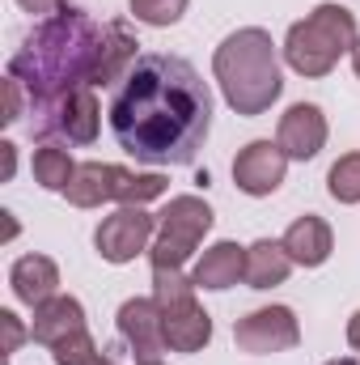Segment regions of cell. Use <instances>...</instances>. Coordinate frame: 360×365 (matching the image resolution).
<instances>
[{
  "label": "cell",
  "mask_w": 360,
  "mask_h": 365,
  "mask_svg": "<svg viewBox=\"0 0 360 365\" xmlns=\"http://www.w3.org/2000/svg\"><path fill=\"white\" fill-rule=\"evenodd\" d=\"M212 77H216L225 102H229L238 115H263V110H271V102L284 90L275 43H271L268 30H259V26L233 30V34L216 47V56H212Z\"/></svg>",
  "instance_id": "3957f363"
},
{
  "label": "cell",
  "mask_w": 360,
  "mask_h": 365,
  "mask_svg": "<svg viewBox=\"0 0 360 365\" xmlns=\"http://www.w3.org/2000/svg\"><path fill=\"white\" fill-rule=\"evenodd\" d=\"M327 365H360V361H352V357H339V361H327Z\"/></svg>",
  "instance_id": "4dcf8cb0"
},
{
  "label": "cell",
  "mask_w": 360,
  "mask_h": 365,
  "mask_svg": "<svg viewBox=\"0 0 360 365\" xmlns=\"http://www.w3.org/2000/svg\"><path fill=\"white\" fill-rule=\"evenodd\" d=\"M30 170H34V182L47 187V191H68V182L77 179V162H73V153L60 149V145H43V149H34Z\"/></svg>",
  "instance_id": "ffe728a7"
},
{
  "label": "cell",
  "mask_w": 360,
  "mask_h": 365,
  "mask_svg": "<svg viewBox=\"0 0 360 365\" xmlns=\"http://www.w3.org/2000/svg\"><path fill=\"white\" fill-rule=\"evenodd\" d=\"M102 349L93 344L90 327L85 331H77V336H68V340H60L55 349H51V357H55V365H90L93 357H97Z\"/></svg>",
  "instance_id": "603a6c76"
},
{
  "label": "cell",
  "mask_w": 360,
  "mask_h": 365,
  "mask_svg": "<svg viewBox=\"0 0 360 365\" xmlns=\"http://www.w3.org/2000/svg\"><path fill=\"white\" fill-rule=\"evenodd\" d=\"M21 90H26V86H21L17 77H4V115H0L4 123H17V119H21Z\"/></svg>",
  "instance_id": "cb8c5ba5"
},
{
  "label": "cell",
  "mask_w": 360,
  "mask_h": 365,
  "mask_svg": "<svg viewBox=\"0 0 360 365\" xmlns=\"http://www.w3.org/2000/svg\"><path fill=\"white\" fill-rule=\"evenodd\" d=\"M119 336L132 344L136 365L162 361V353H170L166 323H162V306L153 297H132V302L119 306Z\"/></svg>",
  "instance_id": "8fae6325"
},
{
  "label": "cell",
  "mask_w": 360,
  "mask_h": 365,
  "mask_svg": "<svg viewBox=\"0 0 360 365\" xmlns=\"http://www.w3.org/2000/svg\"><path fill=\"white\" fill-rule=\"evenodd\" d=\"M77 331H85V306L77 302V297H51V302H43V306H34V323H30V340L34 344H47V349H55L60 340H68V336H77Z\"/></svg>",
  "instance_id": "2e32d148"
},
{
  "label": "cell",
  "mask_w": 360,
  "mask_h": 365,
  "mask_svg": "<svg viewBox=\"0 0 360 365\" xmlns=\"http://www.w3.org/2000/svg\"><path fill=\"white\" fill-rule=\"evenodd\" d=\"M233 344L242 353H255V357L288 353L301 344V323L288 306H263V310H250L246 319L233 323Z\"/></svg>",
  "instance_id": "30bf717a"
},
{
  "label": "cell",
  "mask_w": 360,
  "mask_h": 365,
  "mask_svg": "<svg viewBox=\"0 0 360 365\" xmlns=\"http://www.w3.org/2000/svg\"><path fill=\"white\" fill-rule=\"evenodd\" d=\"M26 13H43V17H55L60 9H68V0H17Z\"/></svg>",
  "instance_id": "484cf974"
},
{
  "label": "cell",
  "mask_w": 360,
  "mask_h": 365,
  "mask_svg": "<svg viewBox=\"0 0 360 365\" xmlns=\"http://www.w3.org/2000/svg\"><path fill=\"white\" fill-rule=\"evenodd\" d=\"M275 140L288 153V162H309L327 145V115L314 102H297L280 115V136Z\"/></svg>",
  "instance_id": "4fadbf2b"
},
{
  "label": "cell",
  "mask_w": 360,
  "mask_h": 365,
  "mask_svg": "<svg viewBox=\"0 0 360 365\" xmlns=\"http://www.w3.org/2000/svg\"><path fill=\"white\" fill-rule=\"evenodd\" d=\"M208 128V81L182 56H140L110 98V132L144 166H191Z\"/></svg>",
  "instance_id": "6da1fadb"
},
{
  "label": "cell",
  "mask_w": 360,
  "mask_h": 365,
  "mask_svg": "<svg viewBox=\"0 0 360 365\" xmlns=\"http://www.w3.org/2000/svg\"><path fill=\"white\" fill-rule=\"evenodd\" d=\"M327 191L339 204H360V153H344L331 175H327Z\"/></svg>",
  "instance_id": "44dd1931"
},
{
  "label": "cell",
  "mask_w": 360,
  "mask_h": 365,
  "mask_svg": "<svg viewBox=\"0 0 360 365\" xmlns=\"http://www.w3.org/2000/svg\"><path fill=\"white\" fill-rule=\"evenodd\" d=\"M292 268H297V264L288 259L284 242L259 238L255 247H246V284H250V289H275V284L288 280Z\"/></svg>",
  "instance_id": "d6986e66"
},
{
  "label": "cell",
  "mask_w": 360,
  "mask_h": 365,
  "mask_svg": "<svg viewBox=\"0 0 360 365\" xmlns=\"http://www.w3.org/2000/svg\"><path fill=\"white\" fill-rule=\"evenodd\" d=\"M153 238H157V217L144 212V204H123L97 225L93 247L106 264H132L140 251H149Z\"/></svg>",
  "instance_id": "9c48e42d"
},
{
  "label": "cell",
  "mask_w": 360,
  "mask_h": 365,
  "mask_svg": "<svg viewBox=\"0 0 360 365\" xmlns=\"http://www.w3.org/2000/svg\"><path fill=\"white\" fill-rule=\"evenodd\" d=\"M212 221L216 217H212L208 200H199V195H174L166 204V212L157 217V238L149 247L153 268H182L199 251V242L212 230Z\"/></svg>",
  "instance_id": "52a82bcc"
},
{
  "label": "cell",
  "mask_w": 360,
  "mask_h": 365,
  "mask_svg": "<svg viewBox=\"0 0 360 365\" xmlns=\"http://www.w3.org/2000/svg\"><path fill=\"white\" fill-rule=\"evenodd\" d=\"M280 242H284V251H288V259H292L297 268H322V264L331 259V251H335L331 225H327L322 217H314V212L297 217V221L284 230Z\"/></svg>",
  "instance_id": "5bb4252c"
},
{
  "label": "cell",
  "mask_w": 360,
  "mask_h": 365,
  "mask_svg": "<svg viewBox=\"0 0 360 365\" xmlns=\"http://www.w3.org/2000/svg\"><path fill=\"white\" fill-rule=\"evenodd\" d=\"M348 344H352V349L360 353V310L352 314V319H348Z\"/></svg>",
  "instance_id": "83f0119b"
},
{
  "label": "cell",
  "mask_w": 360,
  "mask_h": 365,
  "mask_svg": "<svg viewBox=\"0 0 360 365\" xmlns=\"http://www.w3.org/2000/svg\"><path fill=\"white\" fill-rule=\"evenodd\" d=\"M0 153H4V179H13V170H17V145H13V140H4V145H0Z\"/></svg>",
  "instance_id": "4316f807"
},
{
  "label": "cell",
  "mask_w": 360,
  "mask_h": 365,
  "mask_svg": "<svg viewBox=\"0 0 360 365\" xmlns=\"http://www.w3.org/2000/svg\"><path fill=\"white\" fill-rule=\"evenodd\" d=\"M144 365H162V361H144Z\"/></svg>",
  "instance_id": "1f68e13d"
},
{
  "label": "cell",
  "mask_w": 360,
  "mask_h": 365,
  "mask_svg": "<svg viewBox=\"0 0 360 365\" xmlns=\"http://www.w3.org/2000/svg\"><path fill=\"white\" fill-rule=\"evenodd\" d=\"M9 284H13V297H17V302L43 306V302H51L55 289H60V268H55V259H47V255H21V259L13 264V272H9Z\"/></svg>",
  "instance_id": "ac0fdd59"
},
{
  "label": "cell",
  "mask_w": 360,
  "mask_h": 365,
  "mask_svg": "<svg viewBox=\"0 0 360 365\" xmlns=\"http://www.w3.org/2000/svg\"><path fill=\"white\" fill-rule=\"evenodd\" d=\"M191 280H195V289H212V293L233 289L238 280H246V247H238V242H216V247H208V251L199 255Z\"/></svg>",
  "instance_id": "e0dca14e"
},
{
  "label": "cell",
  "mask_w": 360,
  "mask_h": 365,
  "mask_svg": "<svg viewBox=\"0 0 360 365\" xmlns=\"http://www.w3.org/2000/svg\"><path fill=\"white\" fill-rule=\"evenodd\" d=\"M132 4V17L144 21V26H174L182 13H186V0H127Z\"/></svg>",
  "instance_id": "7402d4cb"
},
{
  "label": "cell",
  "mask_w": 360,
  "mask_h": 365,
  "mask_svg": "<svg viewBox=\"0 0 360 365\" xmlns=\"http://www.w3.org/2000/svg\"><path fill=\"white\" fill-rule=\"evenodd\" d=\"M360 43L356 17L344 4H318L309 17H301L284 38V60L301 77H327L344 56H352Z\"/></svg>",
  "instance_id": "277c9868"
},
{
  "label": "cell",
  "mask_w": 360,
  "mask_h": 365,
  "mask_svg": "<svg viewBox=\"0 0 360 365\" xmlns=\"http://www.w3.org/2000/svg\"><path fill=\"white\" fill-rule=\"evenodd\" d=\"M352 68H356V77H360V43L352 47Z\"/></svg>",
  "instance_id": "f1b7e54d"
},
{
  "label": "cell",
  "mask_w": 360,
  "mask_h": 365,
  "mask_svg": "<svg viewBox=\"0 0 360 365\" xmlns=\"http://www.w3.org/2000/svg\"><path fill=\"white\" fill-rule=\"evenodd\" d=\"M284 175H288V153L280 149V140H250L233 158V182L246 195H271Z\"/></svg>",
  "instance_id": "7c38bea8"
},
{
  "label": "cell",
  "mask_w": 360,
  "mask_h": 365,
  "mask_svg": "<svg viewBox=\"0 0 360 365\" xmlns=\"http://www.w3.org/2000/svg\"><path fill=\"white\" fill-rule=\"evenodd\" d=\"M136 34L127 30V21H110L106 30H102V47H97V64H93V77L90 86H115V81H123L127 73H132V64L140 60L136 56Z\"/></svg>",
  "instance_id": "9a60e30c"
},
{
  "label": "cell",
  "mask_w": 360,
  "mask_h": 365,
  "mask_svg": "<svg viewBox=\"0 0 360 365\" xmlns=\"http://www.w3.org/2000/svg\"><path fill=\"white\" fill-rule=\"evenodd\" d=\"M90 365H115V361H110V357H106V353H97V357H93Z\"/></svg>",
  "instance_id": "f546056e"
},
{
  "label": "cell",
  "mask_w": 360,
  "mask_h": 365,
  "mask_svg": "<svg viewBox=\"0 0 360 365\" xmlns=\"http://www.w3.org/2000/svg\"><path fill=\"white\" fill-rule=\"evenodd\" d=\"M102 30L85 9H60L55 17L38 21L26 43L13 51L9 60V77H17L30 102H55L64 93L90 86L93 64H97V47H102Z\"/></svg>",
  "instance_id": "7a4b0ae2"
},
{
  "label": "cell",
  "mask_w": 360,
  "mask_h": 365,
  "mask_svg": "<svg viewBox=\"0 0 360 365\" xmlns=\"http://www.w3.org/2000/svg\"><path fill=\"white\" fill-rule=\"evenodd\" d=\"M0 327H4V353H17V349H21V340H26V331H21V323H17V314H13V310H0Z\"/></svg>",
  "instance_id": "d4e9b609"
},
{
  "label": "cell",
  "mask_w": 360,
  "mask_h": 365,
  "mask_svg": "<svg viewBox=\"0 0 360 365\" xmlns=\"http://www.w3.org/2000/svg\"><path fill=\"white\" fill-rule=\"evenodd\" d=\"M166 175H136V170H123V166H110V162H85L77 166V179L68 182V204L73 208H97L106 200H119V204H149V200H162L166 195Z\"/></svg>",
  "instance_id": "8992f818"
},
{
  "label": "cell",
  "mask_w": 360,
  "mask_h": 365,
  "mask_svg": "<svg viewBox=\"0 0 360 365\" xmlns=\"http://www.w3.org/2000/svg\"><path fill=\"white\" fill-rule=\"evenodd\" d=\"M153 302L162 306L170 353H199L212 340V314L195 302V280L182 268H153Z\"/></svg>",
  "instance_id": "5b68a950"
},
{
  "label": "cell",
  "mask_w": 360,
  "mask_h": 365,
  "mask_svg": "<svg viewBox=\"0 0 360 365\" xmlns=\"http://www.w3.org/2000/svg\"><path fill=\"white\" fill-rule=\"evenodd\" d=\"M34 115H38L34 119L38 136H60L68 145H93L97 123H102V106H97L93 86H81L55 102H43V106H34Z\"/></svg>",
  "instance_id": "ba28073f"
}]
</instances>
